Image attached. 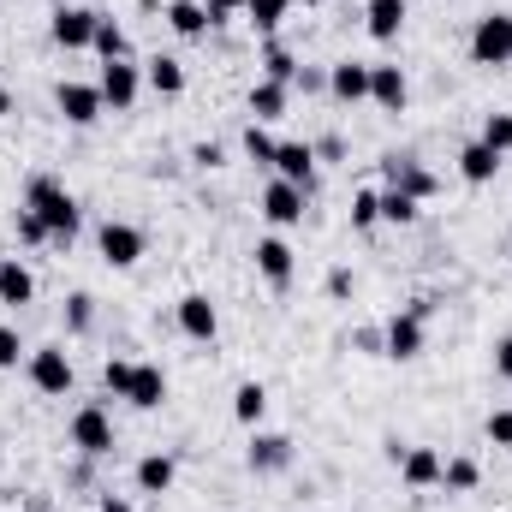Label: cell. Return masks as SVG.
<instances>
[{"label": "cell", "instance_id": "cell-1", "mask_svg": "<svg viewBox=\"0 0 512 512\" xmlns=\"http://www.w3.org/2000/svg\"><path fill=\"white\" fill-rule=\"evenodd\" d=\"M24 209L48 227V245H72L78 239V227H84V209H78V197L66 191V179H54V173H30V185H24Z\"/></svg>", "mask_w": 512, "mask_h": 512}, {"label": "cell", "instance_id": "cell-2", "mask_svg": "<svg viewBox=\"0 0 512 512\" xmlns=\"http://www.w3.org/2000/svg\"><path fill=\"white\" fill-rule=\"evenodd\" d=\"M66 447L84 453V459H108V453L120 447V429H114V417L90 399V405L72 411V423H66Z\"/></svg>", "mask_w": 512, "mask_h": 512}, {"label": "cell", "instance_id": "cell-3", "mask_svg": "<svg viewBox=\"0 0 512 512\" xmlns=\"http://www.w3.org/2000/svg\"><path fill=\"white\" fill-rule=\"evenodd\" d=\"M24 376L30 387L42 393V399H66L72 382H78V370H72V352L60 346V340H48V346H30V358H24Z\"/></svg>", "mask_w": 512, "mask_h": 512}, {"label": "cell", "instance_id": "cell-4", "mask_svg": "<svg viewBox=\"0 0 512 512\" xmlns=\"http://www.w3.org/2000/svg\"><path fill=\"white\" fill-rule=\"evenodd\" d=\"M471 66H512V12H483L465 42Z\"/></svg>", "mask_w": 512, "mask_h": 512}, {"label": "cell", "instance_id": "cell-5", "mask_svg": "<svg viewBox=\"0 0 512 512\" xmlns=\"http://www.w3.org/2000/svg\"><path fill=\"white\" fill-rule=\"evenodd\" d=\"M96 6H78V0H60L54 12H48V36H54V48H66V54H84L90 42H96Z\"/></svg>", "mask_w": 512, "mask_h": 512}, {"label": "cell", "instance_id": "cell-6", "mask_svg": "<svg viewBox=\"0 0 512 512\" xmlns=\"http://www.w3.org/2000/svg\"><path fill=\"white\" fill-rule=\"evenodd\" d=\"M256 209H262V221H268L274 233H286V227H304V215H310V191L292 185V179H268Z\"/></svg>", "mask_w": 512, "mask_h": 512}, {"label": "cell", "instance_id": "cell-7", "mask_svg": "<svg viewBox=\"0 0 512 512\" xmlns=\"http://www.w3.org/2000/svg\"><path fill=\"white\" fill-rule=\"evenodd\" d=\"M423 346H429V322H423V316L393 310V316L382 322V358H393V364H417Z\"/></svg>", "mask_w": 512, "mask_h": 512}, {"label": "cell", "instance_id": "cell-8", "mask_svg": "<svg viewBox=\"0 0 512 512\" xmlns=\"http://www.w3.org/2000/svg\"><path fill=\"white\" fill-rule=\"evenodd\" d=\"M96 251H102L108 268H120V274H126V268L143 262L149 239H143V227H137V221H102V227H96Z\"/></svg>", "mask_w": 512, "mask_h": 512}, {"label": "cell", "instance_id": "cell-9", "mask_svg": "<svg viewBox=\"0 0 512 512\" xmlns=\"http://www.w3.org/2000/svg\"><path fill=\"white\" fill-rule=\"evenodd\" d=\"M173 328H179L191 346H215V334H221V310H215V298H209V292H185V298L173 304Z\"/></svg>", "mask_w": 512, "mask_h": 512}, {"label": "cell", "instance_id": "cell-10", "mask_svg": "<svg viewBox=\"0 0 512 512\" xmlns=\"http://www.w3.org/2000/svg\"><path fill=\"white\" fill-rule=\"evenodd\" d=\"M54 108H60L66 126H78V131H90L102 114H108L102 90H96V84H78V78H60V84H54Z\"/></svg>", "mask_w": 512, "mask_h": 512}, {"label": "cell", "instance_id": "cell-11", "mask_svg": "<svg viewBox=\"0 0 512 512\" xmlns=\"http://www.w3.org/2000/svg\"><path fill=\"white\" fill-rule=\"evenodd\" d=\"M382 179L393 185V191H405V197H417V203H429L435 191H441V179L411 155V149H393V155H382Z\"/></svg>", "mask_w": 512, "mask_h": 512}, {"label": "cell", "instance_id": "cell-12", "mask_svg": "<svg viewBox=\"0 0 512 512\" xmlns=\"http://www.w3.org/2000/svg\"><path fill=\"white\" fill-rule=\"evenodd\" d=\"M96 90H102V102H108L114 114H131L137 96H143V66H137V60H102Z\"/></svg>", "mask_w": 512, "mask_h": 512}, {"label": "cell", "instance_id": "cell-13", "mask_svg": "<svg viewBox=\"0 0 512 512\" xmlns=\"http://www.w3.org/2000/svg\"><path fill=\"white\" fill-rule=\"evenodd\" d=\"M370 108H382V114H405V108H411V78H405V66H393V60H376V66H370Z\"/></svg>", "mask_w": 512, "mask_h": 512}, {"label": "cell", "instance_id": "cell-14", "mask_svg": "<svg viewBox=\"0 0 512 512\" xmlns=\"http://www.w3.org/2000/svg\"><path fill=\"white\" fill-rule=\"evenodd\" d=\"M251 262H256V274L274 286V292H286L292 286V274H298V251L280 239V233H268V239H256V251H251Z\"/></svg>", "mask_w": 512, "mask_h": 512}, {"label": "cell", "instance_id": "cell-15", "mask_svg": "<svg viewBox=\"0 0 512 512\" xmlns=\"http://www.w3.org/2000/svg\"><path fill=\"white\" fill-rule=\"evenodd\" d=\"M292 435H268V429H251V447H245V465H251L256 477H280V471H292Z\"/></svg>", "mask_w": 512, "mask_h": 512}, {"label": "cell", "instance_id": "cell-16", "mask_svg": "<svg viewBox=\"0 0 512 512\" xmlns=\"http://www.w3.org/2000/svg\"><path fill=\"white\" fill-rule=\"evenodd\" d=\"M274 179H292V185H316V149L310 137H280L274 143Z\"/></svg>", "mask_w": 512, "mask_h": 512}, {"label": "cell", "instance_id": "cell-17", "mask_svg": "<svg viewBox=\"0 0 512 512\" xmlns=\"http://www.w3.org/2000/svg\"><path fill=\"white\" fill-rule=\"evenodd\" d=\"M131 483H137V495H149V501H161V495H167V489L179 483V459L155 447V453H143V459L131 465Z\"/></svg>", "mask_w": 512, "mask_h": 512}, {"label": "cell", "instance_id": "cell-18", "mask_svg": "<svg viewBox=\"0 0 512 512\" xmlns=\"http://www.w3.org/2000/svg\"><path fill=\"white\" fill-rule=\"evenodd\" d=\"M328 96H334L340 108L370 102V66H364V60H334V66H328Z\"/></svg>", "mask_w": 512, "mask_h": 512}, {"label": "cell", "instance_id": "cell-19", "mask_svg": "<svg viewBox=\"0 0 512 512\" xmlns=\"http://www.w3.org/2000/svg\"><path fill=\"white\" fill-rule=\"evenodd\" d=\"M441 465H447L441 447H405V459H399L393 471H399L405 489H441Z\"/></svg>", "mask_w": 512, "mask_h": 512}, {"label": "cell", "instance_id": "cell-20", "mask_svg": "<svg viewBox=\"0 0 512 512\" xmlns=\"http://www.w3.org/2000/svg\"><path fill=\"white\" fill-rule=\"evenodd\" d=\"M501 161H507V155H495V149H489L483 137H471V143H465V149L453 155V167H459V179H465V185H495Z\"/></svg>", "mask_w": 512, "mask_h": 512}, {"label": "cell", "instance_id": "cell-21", "mask_svg": "<svg viewBox=\"0 0 512 512\" xmlns=\"http://www.w3.org/2000/svg\"><path fill=\"white\" fill-rule=\"evenodd\" d=\"M245 108H251L256 126H274V120H286V108H292V84H274V78H256L251 96H245Z\"/></svg>", "mask_w": 512, "mask_h": 512}, {"label": "cell", "instance_id": "cell-22", "mask_svg": "<svg viewBox=\"0 0 512 512\" xmlns=\"http://www.w3.org/2000/svg\"><path fill=\"white\" fill-rule=\"evenodd\" d=\"M0 304H6V310L36 304V274H30L24 256H0Z\"/></svg>", "mask_w": 512, "mask_h": 512}, {"label": "cell", "instance_id": "cell-23", "mask_svg": "<svg viewBox=\"0 0 512 512\" xmlns=\"http://www.w3.org/2000/svg\"><path fill=\"white\" fill-rule=\"evenodd\" d=\"M161 18H167V30H173L179 42H203V36L215 30L203 0H167V12H161Z\"/></svg>", "mask_w": 512, "mask_h": 512}, {"label": "cell", "instance_id": "cell-24", "mask_svg": "<svg viewBox=\"0 0 512 512\" xmlns=\"http://www.w3.org/2000/svg\"><path fill=\"white\" fill-rule=\"evenodd\" d=\"M405 18H411L405 0H364V30H370L376 42H399V36H405Z\"/></svg>", "mask_w": 512, "mask_h": 512}, {"label": "cell", "instance_id": "cell-25", "mask_svg": "<svg viewBox=\"0 0 512 512\" xmlns=\"http://www.w3.org/2000/svg\"><path fill=\"white\" fill-rule=\"evenodd\" d=\"M126 405L161 411V405H167V370H161V364H137V370H131V387H126Z\"/></svg>", "mask_w": 512, "mask_h": 512}, {"label": "cell", "instance_id": "cell-26", "mask_svg": "<svg viewBox=\"0 0 512 512\" xmlns=\"http://www.w3.org/2000/svg\"><path fill=\"white\" fill-rule=\"evenodd\" d=\"M143 90H155V96H185V60H173V54H149L143 60Z\"/></svg>", "mask_w": 512, "mask_h": 512}, {"label": "cell", "instance_id": "cell-27", "mask_svg": "<svg viewBox=\"0 0 512 512\" xmlns=\"http://www.w3.org/2000/svg\"><path fill=\"white\" fill-rule=\"evenodd\" d=\"M441 489H447V495H477V489H483V465H477L471 453H453V459L441 465Z\"/></svg>", "mask_w": 512, "mask_h": 512}, {"label": "cell", "instance_id": "cell-28", "mask_svg": "<svg viewBox=\"0 0 512 512\" xmlns=\"http://www.w3.org/2000/svg\"><path fill=\"white\" fill-rule=\"evenodd\" d=\"M90 54H102V60H131V36L120 18H96V42H90Z\"/></svg>", "mask_w": 512, "mask_h": 512}, {"label": "cell", "instance_id": "cell-29", "mask_svg": "<svg viewBox=\"0 0 512 512\" xmlns=\"http://www.w3.org/2000/svg\"><path fill=\"white\" fill-rule=\"evenodd\" d=\"M233 417H239L245 429H262V417H268V387L262 382H239L233 387Z\"/></svg>", "mask_w": 512, "mask_h": 512}, {"label": "cell", "instance_id": "cell-30", "mask_svg": "<svg viewBox=\"0 0 512 512\" xmlns=\"http://www.w3.org/2000/svg\"><path fill=\"white\" fill-rule=\"evenodd\" d=\"M286 12H292V0H251V6H245V18H251V30L262 36V42H268V36H280Z\"/></svg>", "mask_w": 512, "mask_h": 512}, {"label": "cell", "instance_id": "cell-31", "mask_svg": "<svg viewBox=\"0 0 512 512\" xmlns=\"http://www.w3.org/2000/svg\"><path fill=\"white\" fill-rule=\"evenodd\" d=\"M262 78H274V84H298V60H292V48H286L280 36H268V48H262Z\"/></svg>", "mask_w": 512, "mask_h": 512}, {"label": "cell", "instance_id": "cell-32", "mask_svg": "<svg viewBox=\"0 0 512 512\" xmlns=\"http://www.w3.org/2000/svg\"><path fill=\"white\" fill-rule=\"evenodd\" d=\"M417 215H423V203H417V197H405V191L382 185V221H387V227H417Z\"/></svg>", "mask_w": 512, "mask_h": 512}, {"label": "cell", "instance_id": "cell-33", "mask_svg": "<svg viewBox=\"0 0 512 512\" xmlns=\"http://www.w3.org/2000/svg\"><path fill=\"white\" fill-rule=\"evenodd\" d=\"M90 328H96V298L90 292H66V334L84 340Z\"/></svg>", "mask_w": 512, "mask_h": 512}, {"label": "cell", "instance_id": "cell-34", "mask_svg": "<svg viewBox=\"0 0 512 512\" xmlns=\"http://www.w3.org/2000/svg\"><path fill=\"white\" fill-rule=\"evenodd\" d=\"M352 227H358V233H370V227H382V191H376V185H364V191H352Z\"/></svg>", "mask_w": 512, "mask_h": 512}, {"label": "cell", "instance_id": "cell-35", "mask_svg": "<svg viewBox=\"0 0 512 512\" xmlns=\"http://www.w3.org/2000/svg\"><path fill=\"white\" fill-rule=\"evenodd\" d=\"M239 143H245V155H251L256 167H274V143H280V137H268V126H256V120H251Z\"/></svg>", "mask_w": 512, "mask_h": 512}, {"label": "cell", "instance_id": "cell-36", "mask_svg": "<svg viewBox=\"0 0 512 512\" xmlns=\"http://www.w3.org/2000/svg\"><path fill=\"white\" fill-rule=\"evenodd\" d=\"M483 435H489V447L512 453V405H495V411L483 417Z\"/></svg>", "mask_w": 512, "mask_h": 512}, {"label": "cell", "instance_id": "cell-37", "mask_svg": "<svg viewBox=\"0 0 512 512\" xmlns=\"http://www.w3.org/2000/svg\"><path fill=\"white\" fill-rule=\"evenodd\" d=\"M495 155H507L512 149V114H483V131H477Z\"/></svg>", "mask_w": 512, "mask_h": 512}, {"label": "cell", "instance_id": "cell-38", "mask_svg": "<svg viewBox=\"0 0 512 512\" xmlns=\"http://www.w3.org/2000/svg\"><path fill=\"white\" fill-rule=\"evenodd\" d=\"M12 233H18V245H30V251H36V245H48V227H42V221H36L24 203L12 209Z\"/></svg>", "mask_w": 512, "mask_h": 512}, {"label": "cell", "instance_id": "cell-39", "mask_svg": "<svg viewBox=\"0 0 512 512\" xmlns=\"http://www.w3.org/2000/svg\"><path fill=\"white\" fill-rule=\"evenodd\" d=\"M30 358V346H24V334L12 328V322H0V370H18Z\"/></svg>", "mask_w": 512, "mask_h": 512}, {"label": "cell", "instance_id": "cell-40", "mask_svg": "<svg viewBox=\"0 0 512 512\" xmlns=\"http://www.w3.org/2000/svg\"><path fill=\"white\" fill-rule=\"evenodd\" d=\"M131 370H137V358H108V364H102V387H108L114 399H126V387H131Z\"/></svg>", "mask_w": 512, "mask_h": 512}, {"label": "cell", "instance_id": "cell-41", "mask_svg": "<svg viewBox=\"0 0 512 512\" xmlns=\"http://www.w3.org/2000/svg\"><path fill=\"white\" fill-rule=\"evenodd\" d=\"M191 167H203V173H215V167H227V149H221L215 137H203V143H191Z\"/></svg>", "mask_w": 512, "mask_h": 512}, {"label": "cell", "instance_id": "cell-42", "mask_svg": "<svg viewBox=\"0 0 512 512\" xmlns=\"http://www.w3.org/2000/svg\"><path fill=\"white\" fill-rule=\"evenodd\" d=\"M310 149H316V161H334V167L346 161V137H340V131H322V137H316Z\"/></svg>", "mask_w": 512, "mask_h": 512}, {"label": "cell", "instance_id": "cell-43", "mask_svg": "<svg viewBox=\"0 0 512 512\" xmlns=\"http://www.w3.org/2000/svg\"><path fill=\"white\" fill-rule=\"evenodd\" d=\"M495 376L512 387V334H501V340H495Z\"/></svg>", "mask_w": 512, "mask_h": 512}, {"label": "cell", "instance_id": "cell-44", "mask_svg": "<svg viewBox=\"0 0 512 512\" xmlns=\"http://www.w3.org/2000/svg\"><path fill=\"white\" fill-rule=\"evenodd\" d=\"M352 268H328V298H352Z\"/></svg>", "mask_w": 512, "mask_h": 512}, {"label": "cell", "instance_id": "cell-45", "mask_svg": "<svg viewBox=\"0 0 512 512\" xmlns=\"http://www.w3.org/2000/svg\"><path fill=\"white\" fill-rule=\"evenodd\" d=\"M352 346H358L364 358H382V328H358V334H352Z\"/></svg>", "mask_w": 512, "mask_h": 512}, {"label": "cell", "instance_id": "cell-46", "mask_svg": "<svg viewBox=\"0 0 512 512\" xmlns=\"http://www.w3.org/2000/svg\"><path fill=\"white\" fill-rule=\"evenodd\" d=\"M203 6H209V24H227V18H233V12H245L251 0H203Z\"/></svg>", "mask_w": 512, "mask_h": 512}, {"label": "cell", "instance_id": "cell-47", "mask_svg": "<svg viewBox=\"0 0 512 512\" xmlns=\"http://www.w3.org/2000/svg\"><path fill=\"white\" fill-rule=\"evenodd\" d=\"M96 512H137L126 501V495H114V489H102V495H96Z\"/></svg>", "mask_w": 512, "mask_h": 512}, {"label": "cell", "instance_id": "cell-48", "mask_svg": "<svg viewBox=\"0 0 512 512\" xmlns=\"http://www.w3.org/2000/svg\"><path fill=\"white\" fill-rule=\"evenodd\" d=\"M6 114H12V90L0 84V120H6Z\"/></svg>", "mask_w": 512, "mask_h": 512}, {"label": "cell", "instance_id": "cell-49", "mask_svg": "<svg viewBox=\"0 0 512 512\" xmlns=\"http://www.w3.org/2000/svg\"><path fill=\"white\" fill-rule=\"evenodd\" d=\"M304 6H322V0H304Z\"/></svg>", "mask_w": 512, "mask_h": 512}, {"label": "cell", "instance_id": "cell-50", "mask_svg": "<svg viewBox=\"0 0 512 512\" xmlns=\"http://www.w3.org/2000/svg\"><path fill=\"white\" fill-rule=\"evenodd\" d=\"M507 262H512V245H507Z\"/></svg>", "mask_w": 512, "mask_h": 512}]
</instances>
